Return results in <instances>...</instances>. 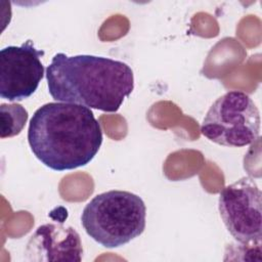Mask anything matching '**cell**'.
Instances as JSON below:
<instances>
[{"label":"cell","instance_id":"obj_1","mask_svg":"<svg viewBox=\"0 0 262 262\" xmlns=\"http://www.w3.org/2000/svg\"><path fill=\"white\" fill-rule=\"evenodd\" d=\"M28 142L35 157L55 171L86 166L98 152L102 130L93 112L81 104L47 102L30 120Z\"/></svg>","mask_w":262,"mask_h":262},{"label":"cell","instance_id":"obj_6","mask_svg":"<svg viewBox=\"0 0 262 262\" xmlns=\"http://www.w3.org/2000/svg\"><path fill=\"white\" fill-rule=\"evenodd\" d=\"M32 40L20 46L10 45L0 51V96L8 101L29 98L44 77V66Z\"/></svg>","mask_w":262,"mask_h":262},{"label":"cell","instance_id":"obj_3","mask_svg":"<svg viewBox=\"0 0 262 262\" xmlns=\"http://www.w3.org/2000/svg\"><path fill=\"white\" fill-rule=\"evenodd\" d=\"M143 200L130 191L108 190L96 194L83 209L81 223L86 233L104 248L124 246L145 228Z\"/></svg>","mask_w":262,"mask_h":262},{"label":"cell","instance_id":"obj_7","mask_svg":"<svg viewBox=\"0 0 262 262\" xmlns=\"http://www.w3.org/2000/svg\"><path fill=\"white\" fill-rule=\"evenodd\" d=\"M25 254L29 261L79 262L82 260L83 248L75 228L62 223H46L31 235Z\"/></svg>","mask_w":262,"mask_h":262},{"label":"cell","instance_id":"obj_5","mask_svg":"<svg viewBox=\"0 0 262 262\" xmlns=\"http://www.w3.org/2000/svg\"><path fill=\"white\" fill-rule=\"evenodd\" d=\"M218 209L228 232L237 243L261 244V190L252 177L244 176L225 186L219 193Z\"/></svg>","mask_w":262,"mask_h":262},{"label":"cell","instance_id":"obj_8","mask_svg":"<svg viewBox=\"0 0 262 262\" xmlns=\"http://www.w3.org/2000/svg\"><path fill=\"white\" fill-rule=\"evenodd\" d=\"M29 118L28 111L18 103H1L0 123L2 139L18 135Z\"/></svg>","mask_w":262,"mask_h":262},{"label":"cell","instance_id":"obj_2","mask_svg":"<svg viewBox=\"0 0 262 262\" xmlns=\"http://www.w3.org/2000/svg\"><path fill=\"white\" fill-rule=\"evenodd\" d=\"M45 75L54 100L107 113H116L134 89L132 69L103 56L56 53Z\"/></svg>","mask_w":262,"mask_h":262},{"label":"cell","instance_id":"obj_4","mask_svg":"<svg viewBox=\"0 0 262 262\" xmlns=\"http://www.w3.org/2000/svg\"><path fill=\"white\" fill-rule=\"evenodd\" d=\"M260 113L245 92L231 90L218 97L208 110L201 133L224 146L242 147L259 139Z\"/></svg>","mask_w":262,"mask_h":262}]
</instances>
